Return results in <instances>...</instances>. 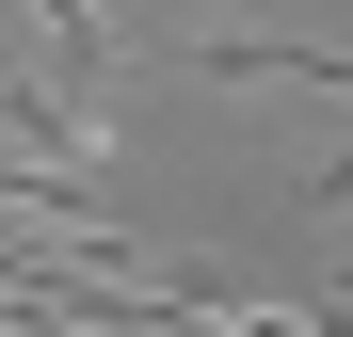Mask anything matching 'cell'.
<instances>
[{"label": "cell", "instance_id": "cell-1", "mask_svg": "<svg viewBox=\"0 0 353 337\" xmlns=\"http://www.w3.org/2000/svg\"><path fill=\"white\" fill-rule=\"evenodd\" d=\"M17 17H32V32H65V96H97L112 65H129V48H112V17H97V0H17ZM97 112H112V96H97Z\"/></svg>", "mask_w": 353, "mask_h": 337}]
</instances>
